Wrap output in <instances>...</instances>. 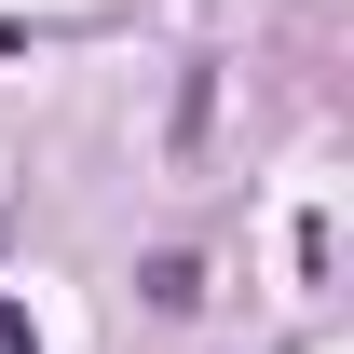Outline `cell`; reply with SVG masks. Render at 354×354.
I'll list each match as a JSON object with an SVG mask.
<instances>
[{
  "instance_id": "1",
  "label": "cell",
  "mask_w": 354,
  "mask_h": 354,
  "mask_svg": "<svg viewBox=\"0 0 354 354\" xmlns=\"http://www.w3.org/2000/svg\"><path fill=\"white\" fill-rule=\"evenodd\" d=\"M136 286H150V300H164V313H191V300H205V259H191V245H164V259L136 272Z\"/></svg>"
},
{
  "instance_id": "2",
  "label": "cell",
  "mask_w": 354,
  "mask_h": 354,
  "mask_svg": "<svg viewBox=\"0 0 354 354\" xmlns=\"http://www.w3.org/2000/svg\"><path fill=\"white\" fill-rule=\"evenodd\" d=\"M0 354H41V327H28V313H14V300H0Z\"/></svg>"
}]
</instances>
